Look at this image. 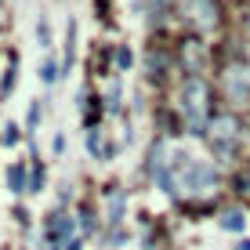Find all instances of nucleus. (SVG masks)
I'll list each match as a JSON object with an SVG mask.
<instances>
[{"label":"nucleus","instance_id":"obj_1","mask_svg":"<svg viewBox=\"0 0 250 250\" xmlns=\"http://www.w3.org/2000/svg\"><path fill=\"white\" fill-rule=\"evenodd\" d=\"M185 167V188L188 192H210L214 182H218V174H214L210 167H200V163H192L188 156H178Z\"/></svg>","mask_w":250,"mask_h":250},{"label":"nucleus","instance_id":"obj_2","mask_svg":"<svg viewBox=\"0 0 250 250\" xmlns=\"http://www.w3.org/2000/svg\"><path fill=\"white\" fill-rule=\"evenodd\" d=\"M69 232H73V225H69V218H62V214H51V225H47V243L51 247H62L69 239Z\"/></svg>","mask_w":250,"mask_h":250},{"label":"nucleus","instance_id":"obj_3","mask_svg":"<svg viewBox=\"0 0 250 250\" xmlns=\"http://www.w3.org/2000/svg\"><path fill=\"white\" fill-rule=\"evenodd\" d=\"M7 185H11V192L19 196L22 188H25V170L22 167H11V170H7Z\"/></svg>","mask_w":250,"mask_h":250},{"label":"nucleus","instance_id":"obj_4","mask_svg":"<svg viewBox=\"0 0 250 250\" xmlns=\"http://www.w3.org/2000/svg\"><path fill=\"white\" fill-rule=\"evenodd\" d=\"M221 225L232 229V232H239V229H243V214H239V210H229L225 218H221Z\"/></svg>","mask_w":250,"mask_h":250},{"label":"nucleus","instance_id":"obj_5","mask_svg":"<svg viewBox=\"0 0 250 250\" xmlns=\"http://www.w3.org/2000/svg\"><path fill=\"white\" fill-rule=\"evenodd\" d=\"M120 214H124V192H116V200L109 203V221H120Z\"/></svg>","mask_w":250,"mask_h":250},{"label":"nucleus","instance_id":"obj_6","mask_svg":"<svg viewBox=\"0 0 250 250\" xmlns=\"http://www.w3.org/2000/svg\"><path fill=\"white\" fill-rule=\"evenodd\" d=\"M55 80H58V62L47 58V62H44V83H55Z\"/></svg>","mask_w":250,"mask_h":250},{"label":"nucleus","instance_id":"obj_7","mask_svg":"<svg viewBox=\"0 0 250 250\" xmlns=\"http://www.w3.org/2000/svg\"><path fill=\"white\" fill-rule=\"evenodd\" d=\"M40 185H44V170L37 167V170H33V192H40Z\"/></svg>","mask_w":250,"mask_h":250},{"label":"nucleus","instance_id":"obj_8","mask_svg":"<svg viewBox=\"0 0 250 250\" xmlns=\"http://www.w3.org/2000/svg\"><path fill=\"white\" fill-rule=\"evenodd\" d=\"M116 62H120V69H127V65H131V51L124 47V51H120V55H116Z\"/></svg>","mask_w":250,"mask_h":250},{"label":"nucleus","instance_id":"obj_9","mask_svg":"<svg viewBox=\"0 0 250 250\" xmlns=\"http://www.w3.org/2000/svg\"><path fill=\"white\" fill-rule=\"evenodd\" d=\"M65 247H69V250H80V243H76V239H73V243H65Z\"/></svg>","mask_w":250,"mask_h":250}]
</instances>
